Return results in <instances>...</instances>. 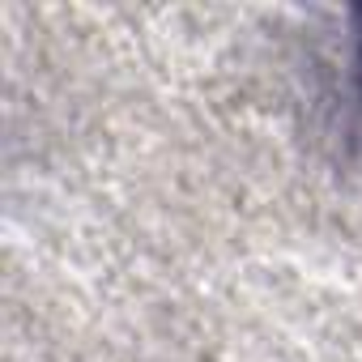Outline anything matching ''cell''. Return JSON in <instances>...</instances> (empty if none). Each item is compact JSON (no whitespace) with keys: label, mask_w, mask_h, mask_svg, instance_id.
<instances>
[{"label":"cell","mask_w":362,"mask_h":362,"mask_svg":"<svg viewBox=\"0 0 362 362\" xmlns=\"http://www.w3.org/2000/svg\"><path fill=\"white\" fill-rule=\"evenodd\" d=\"M358 81H362V13H358Z\"/></svg>","instance_id":"obj_1"}]
</instances>
